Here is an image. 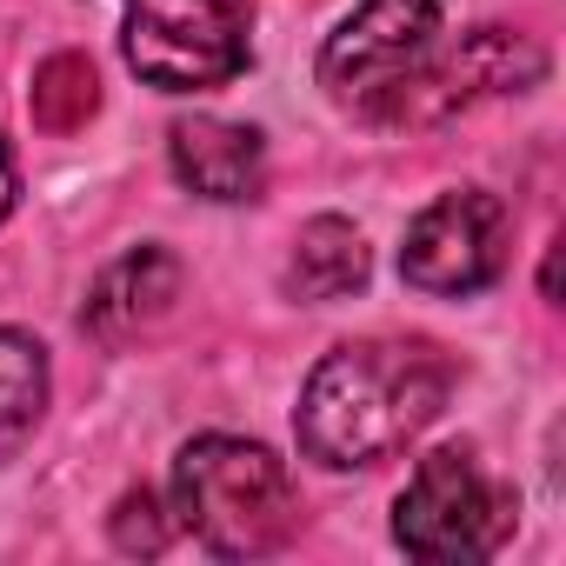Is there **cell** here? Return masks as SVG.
<instances>
[{
  "mask_svg": "<svg viewBox=\"0 0 566 566\" xmlns=\"http://www.w3.org/2000/svg\"><path fill=\"white\" fill-rule=\"evenodd\" d=\"M453 394V360L427 340H347L334 347L294 407L301 453L354 473L394 460L407 440H420Z\"/></svg>",
  "mask_w": 566,
  "mask_h": 566,
  "instance_id": "obj_1",
  "label": "cell"
},
{
  "mask_svg": "<svg viewBox=\"0 0 566 566\" xmlns=\"http://www.w3.org/2000/svg\"><path fill=\"white\" fill-rule=\"evenodd\" d=\"M174 520L213 559H260L294 539L301 493L273 447L240 433H200L174 453Z\"/></svg>",
  "mask_w": 566,
  "mask_h": 566,
  "instance_id": "obj_2",
  "label": "cell"
},
{
  "mask_svg": "<svg viewBox=\"0 0 566 566\" xmlns=\"http://www.w3.org/2000/svg\"><path fill=\"white\" fill-rule=\"evenodd\" d=\"M440 41H447L440 0H360L321 48V87L334 94V107L387 127L400 94L440 54Z\"/></svg>",
  "mask_w": 566,
  "mask_h": 566,
  "instance_id": "obj_3",
  "label": "cell"
},
{
  "mask_svg": "<svg viewBox=\"0 0 566 566\" xmlns=\"http://www.w3.org/2000/svg\"><path fill=\"white\" fill-rule=\"evenodd\" d=\"M513 520H520V500L513 486H500L473 453L460 447H433L400 500H394V539L413 553V559H433V566H460V559H493L506 539H513Z\"/></svg>",
  "mask_w": 566,
  "mask_h": 566,
  "instance_id": "obj_4",
  "label": "cell"
},
{
  "mask_svg": "<svg viewBox=\"0 0 566 566\" xmlns=\"http://www.w3.org/2000/svg\"><path fill=\"white\" fill-rule=\"evenodd\" d=\"M120 54L160 94H207L247 74L240 0H120Z\"/></svg>",
  "mask_w": 566,
  "mask_h": 566,
  "instance_id": "obj_5",
  "label": "cell"
},
{
  "mask_svg": "<svg viewBox=\"0 0 566 566\" xmlns=\"http://www.w3.org/2000/svg\"><path fill=\"white\" fill-rule=\"evenodd\" d=\"M506 240H513L506 200L486 193V187H453V193L427 200L407 220L400 273H407V287H420V294L467 301V294H486L493 280L506 273Z\"/></svg>",
  "mask_w": 566,
  "mask_h": 566,
  "instance_id": "obj_6",
  "label": "cell"
},
{
  "mask_svg": "<svg viewBox=\"0 0 566 566\" xmlns=\"http://www.w3.org/2000/svg\"><path fill=\"white\" fill-rule=\"evenodd\" d=\"M546 74V54L513 34V28H473L460 48H440L427 61V74L400 94L394 120L387 127H440L480 101H506V94H526L533 81Z\"/></svg>",
  "mask_w": 566,
  "mask_h": 566,
  "instance_id": "obj_7",
  "label": "cell"
},
{
  "mask_svg": "<svg viewBox=\"0 0 566 566\" xmlns=\"http://www.w3.org/2000/svg\"><path fill=\"white\" fill-rule=\"evenodd\" d=\"M180 301V260L167 247H127L114 266H101V280L87 287V307H81V327L101 340V347H127L140 334H154Z\"/></svg>",
  "mask_w": 566,
  "mask_h": 566,
  "instance_id": "obj_8",
  "label": "cell"
},
{
  "mask_svg": "<svg viewBox=\"0 0 566 566\" xmlns=\"http://www.w3.org/2000/svg\"><path fill=\"white\" fill-rule=\"evenodd\" d=\"M167 160H174V180L200 200H253L260 180H266V140L240 120H213V114H193V120H174L167 134Z\"/></svg>",
  "mask_w": 566,
  "mask_h": 566,
  "instance_id": "obj_9",
  "label": "cell"
},
{
  "mask_svg": "<svg viewBox=\"0 0 566 566\" xmlns=\"http://www.w3.org/2000/svg\"><path fill=\"white\" fill-rule=\"evenodd\" d=\"M367 273H374V253L360 240L354 220L340 213H321L294 233V253H287V294L307 301V307H327V301H347L367 287Z\"/></svg>",
  "mask_w": 566,
  "mask_h": 566,
  "instance_id": "obj_10",
  "label": "cell"
},
{
  "mask_svg": "<svg viewBox=\"0 0 566 566\" xmlns=\"http://www.w3.org/2000/svg\"><path fill=\"white\" fill-rule=\"evenodd\" d=\"M48 394H54L48 347L21 327H0V460H14L28 447V433L48 413Z\"/></svg>",
  "mask_w": 566,
  "mask_h": 566,
  "instance_id": "obj_11",
  "label": "cell"
},
{
  "mask_svg": "<svg viewBox=\"0 0 566 566\" xmlns=\"http://www.w3.org/2000/svg\"><path fill=\"white\" fill-rule=\"evenodd\" d=\"M94 107H101L94 61H81V54H54V61L34 74V120H41L48 134H74Z\"/></svg>",
  "mask_w": 566,
  "mask_h": 566,
  "instance_id": "obj_12",
  "label": "cell"
},
{
  "mask_svg": "<svg viewBox=\"0 0 566 566\" xmlns=\"http://www.w3.org/2000/svg\"><path fill=\"white\" fill-rule=\"evenodd\" d=\"M107 533H114V546H120V553H160L174 526H167L160 500H154L147 486H134V493H120V500H114V520H107Z\"/></svg>",
  "mask_w": 566,
  "mask_h": 566,
  "instance_id": "obj_13",
  "label": "cell"
},
{
  "mask_svg": "<svg viewBox=\"0 0 566 566\" xmlns=\"http://www.w3.org/2000/svg\"><path fill=\"white\" fill-rule=\"evenodd\" d=\"M14 200H21V167H14V147L0 140V220L14 213Z\"/></svg>",
  "mask_w": 566,
  "mask_h": 566,
  "instance_id": "obj_14",
  "label": "cell"
}]
</instances>
